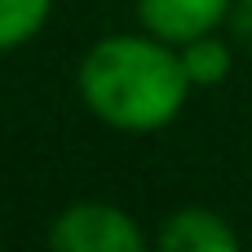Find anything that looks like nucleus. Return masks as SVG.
<instances>
[{"instance_id": "obj_1", "label": "nucleus", "mask_w": 252, "mask_h": 252, "mask_svg": "<svg viewBox=\"0 0 252 252\" xmlns=\"http://www.w3.org/2000/svg\"><path fill=\"white\" fill-rule=\"evenodd\" d=\"M80 102L120 133H155L168 128L186 97H190V75L182 66V49L142 31V35H102L75 71Z\"/></svg>"}, {"instance_id": "obj_2", "label": "nucleus", "mask_w": 252, "mask_h": 252, "mask_svg": "<svg viewBox=\"0 0 252 252\" xmlns=\"http://www.w3.org/2000/svg\"><path fill=\"white\" fill-rule=\"evenodd\" d=\"M49 248L53 252H142L151 239L142 235V226L106 199H80L66 204L53 221H49Z\"/></svg>"}, {"instance_id": "obj_3", "label": "nucleus", "mask_w": 252, "mask_h": 252, "mask_svg": "<svg viewBox=\"0 0 252 252\" xmlns=\"http://www.w3.org/2000/svg\"><path fill=\"white\" fill-rule=\"evenodd\" d=\"M230 18V0H137V22L142 31L168 40V44H186L199 40L208 31H217Z\"/></svg>"}, {"instance_id": "obj_4", "label": "nucleus", "mask_w": 252, "mask_h": 252, "mask_svg": "<svg viewBox=\"0 0 252 252\" xmlns=\"http://www.w3.org/2000/svg\"><path fill=\"white\" fill-rule=\"evenodd\" d=\"M155 248L159 252H230L239 248V230L213 208H177L159 226Z\"/></svg>"}, {"instance_id": "obj_5", "label": "nucleus", "mask_w": 252, "mask_h": 252, "mask_svg": "<svg viewBox=\"0 0 252 252\" xmlns=\"http://www.w3.org/2000/svg\"><path fill=\"white\" fill-rule=\"evenodd\" d=\"M182 66H186L195 89H217L230 75V66H235V44L221 40L217 31H208L199 40H186L182 44Z\"/></svg>"}, {"instance_id": "obj_6", "label": "nucleus", "mask_w": 252, "mask_h": 252, "mask_svg": "<svg viewBox=\"0 0 252 252\" xmlns=\"http://www.w3.org/2000/svg\"><path fill=\"white\" fill-rule=\"evenodd\" d=\"M53 13V0H0V53L31 44Z\"/></svg>"}, {"instance_id": "obj_7", "label": "nucleus", "mask_w": 252, "mask_h": 252, "mask_svg": "<svg viewBox=\"0 0 252 252\" xmlns=\"http://www.w3.org/2000/svg\"><path fill=\"white\" fill-rule=\"evenodd\" d=\"M230 31H235V40H244L252 44V0H230Z\"/></svg>"}]
</instances>
